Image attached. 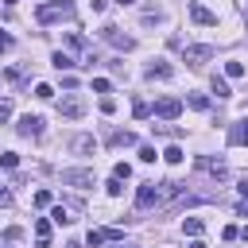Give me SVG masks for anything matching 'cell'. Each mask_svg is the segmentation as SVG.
<instances>
[{
  "label": "cell",
  "instance_id": "obj_34",
  "mask_svg": "<svg viewBox=\"0 0 248 248\" xmlns=\"http://www.w3.org/2000/svg\"><path fill=\"white\" fill-rule=\"evenodd\" d=\"M8 50H12V35H8V31H0V54H8Z\"/></svg>",
  "mask_w": 248,
  "mask_h": 248
},
{
  "label": "cell",
  "instance_id": "obj_16",
  "mask_svg": "<svg viewBox=\"0 0 248 248\" xmlns=\"http://www.w3.org/2000/svg\"><path fill=\"white\" fill-rule=\"evenodd\" d=\"M93 147H97L93 136H74V140H70V151H78V155H89Z\"/></svg>",
  "mask_w": 248,
  "mask_h": 248
},
{
  "label": "cell",
  "instance_id": "obj_18",
  "mask_svg": "<svg viewBox=\"0 0 248 248\" xmlns=\"http://www.w3.org/2000/svg\"><path fill=\"white\" fill-rule=\"evenodd\" d=\"M108 143H112V147H136V132H112Z\"/></svg>",
  "mask_w": 248,
  "mask_h": 248
},
{
  "label": "cell",
  "instance_id": "obj_2",
  "mask_svg": "<svg viewBox=\"0 0 248 248\" xmlns=\"http://www.w3.org/2000/svg\"><path fill=\"white\" fill-rule=\"evenodd\" d=\"M81 198H62L54 209H50V217H54V225H74L78 217H81Z\"/></svg>",
  "mask_w": 248,
  "mask_h": 248
},
{
  "label": "cell",
  "instance_id": "obj_23",
  "mask_svg": "<svg viewBox=\"0 0 248 248\" xmlns=\"http://www.w3.org/2000/svg\"><path fill=\"white\" fill-rule=\"evenodd\" d=\"M0 167L16 170V167H19V155H16V151H0Z\"/></svg>",
  "mask_w": 248,
  "mask_h": 248
},
{
  "label": "cell",
  "instance_id": "obj_24",
  "mask_svg": "<svg viewBox=\"0 0 248 248\" xmlns=\"http://www.w3.org/2000/svg\"><path fill=\"white\" fill-rule=\"evenodd\" d=\"M132 116H136V120L151 116V105H147V101H136V105H132Z\"/></svg>",
  "mask_w": 248,
  "mask_h": 248
},
{
  "label": "cell",
  "instance_id": "obj_31",
  "mask_svg": "<svg viewBox=\"0 0 248 248\" xmlns=\"http://www.w3.org/2000/svg\"><path fill=\"white\" fill-rule=\"evenodd\" d=\"M140 159H143V163H155V147L143 143V147H140Z\"/></svg>",
  "mask_w": 248,
  "mask_h": 248
},
{
  "label": "cell",
  "instance_id": "obj_43",
  "mask_svg": "<svg viewBox=\"0 0 248 248\" xmlns=\"http://www.w3.org/2000/svg\"><path fill=\"white\" fill-rule=\"evenodd\" d=\"M240 194H248V178H244V186H240Z\"/></svg>",
  "mask_w": 248,
  "mask_h": 248
},
{
  "label": "cell",
  "instance_id": "obj_30",
  "mask_svg": "<svg viewBox=\"0 0 248 248\" xmlns=\"http://www.w3.org/2000/svg\"><path fill=\"white\" fill-rule=\"evenodd\" d=\"M101 112L112 116V112H116V101H112V97H101Z\"/></svg>",
  "mask_w": 248,
  "mask_h": 248
},
{
  "label": "cell",
  "instance_id": "obj_1",
  "mask_svg": "<svg viewBox=\"0 0 248 248\" xmlns=\"http://www.w3.org/2000/svg\"><path fill=\"white\" fill-rule=\"evenodd\" d=\"M74 16V4L70 0H46V4H39L35 8V19L46 27V23H54V19H70Z\"/></svg>",
  "mask_w": 248,
  "mask_h": 248
},
{
  "label": "cell",
  "instance_id": "obj_27",
  "mask_svg": "<svg viewBox=\"0 0 248 248\" xmlns=\"http://www.w3.org/2000/svg\"><path fill=\"white\" fill-rule=\"evenodd\" d=\"M66 43H70L74 50H81V46H85V35H81V31H70V35H66Z\"/></svg>",
  "mask_w": 248,
  "mask_h": 248
},
{
  "label": "cell",
  "instance_id": "obj_26",
  "mask_svg": "<svg viewBox=\"0 0 248 248\" xmlns=\"http://www.w3.org/2000/svg\"><path fill=\"white\" fill-rule=\"evenodd\" d=\"M35 205H39V209L54 205V194H50V190H39V194H35Z\"/></svg>",
  "mask_w": 248,
  "mask_h": 248
},
{
  "label": "cell",
  "instance_id": "obj_17",
  "mask_svg": "<svg viewBox=\"0 0 248 248\" xmlns=\"http://www.w3.org/2000/svg\"><path fill=\"white\" fill-rule=\"evenodd\" d=\"M182 232H186V236H194V240H198V236H202V232H205V221H202V217H186V221H182Z\"/></svg>",
  "mask_w": 248,
  "mask_h": 248
},
{
  "label": "cell",
  "instance_id": "obj_41",
  "mask_svg": "<svg viewBox=\"0 0 248 248\" xmlns=\"http://www.w3.org/2000/svg\"><path fill=\"white\" fill-rule=\"evenodd\" d=\"M240 236H244V240H248V225H244V229H240Z\"/></svg>",
  "mask_w": 248,
  "mask_h": 248
},
{
  "label": "cell",
  "instance_id": "obj_25",
  "mask_svg": "<svg viewBox=\"0 0 248 248\" xmlns=\"http://www.w3.org/2000/svg\"><path fill=\"white\" fill-rule=\"evenodd\" d=\"M112 178L128 182V178H132V167H128V163H116V167H112Z\"/></svg>",
  "mask_w": 248,
  "mask_h": 248
},
{
  "label": "cell",
  "instance_id": "obj_12",
  "mask_svg": "<svg viewBox=\"0 0 248 248\" xmlns=\"http://www.w3.org/2000/svg\"><path fill=\"white\" fill-rule=\"evenodd\" d=\"M143 74H147V81H167V78L174 74V66H170V62H163V58H155Z\"/></svg>",
  "mask_w": 248,
  "mask_h": 248
},
{
  "label": "cell",
  "instance_id": "obj_21",
  "mask_svg": "<svg viewBox=\"0 0 248 248\" xmlns=\"http://www.w3.org/2000/svg\"><path fill=\"white\" fill-rule=\"evenodd\" d=\"M163 159H167V163H170V167H178V163H182V159H186V151H182V147H178V143H170V147H167V151H163Z\"/></svg>",
  "mask_w": 248,
  "mask_h": 248
},
{
  "label": "cell",
  "instance_id": "obj_39",
  "mask_svg": "<svg viewBox=\"0 0 248 248\" xmlns=\"http://www.w3.org/2000/svg\"><path fill=\"white\" fill-rule=\"evenodd\" d=\"M0 205H12V194H8L4 186H0Z\"/></svg>",
  "mask_w": 248,
  "mask_h": 248
},
{
  "label": "cell",
  "instance_id": "obj_19",
  "mask_svg": "<svg viewBox=\"0 0 248 248\" xmlns=\"http://www.w3.org/2000/svg\"><path fill=\"white\" fill-rule=\"evenodd\" d=\"M50 62H54V70H74V66H78L66 50H54V54H50Z\"/></svg>",
  "mask_w": 248,
  "mask_h": 248
},
{
  "label": "cell",
  "instance_id": "obj_7",
  "mask_svg": "<svg viewBox=\"0 0 248 248\" xmlns=\"http://www.w3.org/2000/svg\"><path fill=\"white\" fill-rule=\"evenodd\" d=\"M151 112H155L159 120H178V112H182V101H178V97H159Z\"/></svg>",
  "mask_w": 248,
  "mask_h": 248
},
{
  "label": "cell",
  "instance_id": "obj_3",
  "mask_svg": "<svg viewBox=\"0 0 248 248\" xmlns=\"http://www.w3.org/2000/svg\"><path fill=\"white\" fill-rule=\"evenodd\" d=\"M194 170H198V174H209V178H213V186L229 178V167H225V159H209V155H198V159H194Z\"/></svg>",
  "mask_w": 248,
  "mask_h": 248
},
{
  "label": "cell",
  "instance_id": "obj_14",
  "mask_svg": "<svg viewBox=\"0 0 248 248\" xmlns=\"http://www.w3.org/2000/svg\"><path fill=\"white\" fill-rule=\"evenodd\" d=\"M39 132H43V116L27 112V116L19 120V136H39Z\"/></svg>",
  "mask_w": 248,
  "mask_h": 248
},
{
  "label": "cell",
  "instance_id": "obj_5",
  "mask_svg": "<svg viewBox=\"0 0 248 248\" xmlns=\"http://www.w3.org/2000/svg\"><path fill=\"white\" fill-rule=\"evenodd\" d=\"M62 186H78V190H85V186H97V178H93L89 167H70V170H62Z\"/></svg>",
  "mask_w": 248,
  "mask_h": 248
},
{
  "label": "cell",
  "instance_id": "obj_38",
  "mask_svg": "<svg viewBox=\"0 0 248 248\" xmlns=\"http://www.w3.org/2000/svg\"><path fill=\"white\" fill-rule=\"evenodd\" d=\"M19 236H23V232H19V229H8V232H4V240H8V244H16V240H19Z\"/></svg>",
  "mask_w": 248,
  "mask_h": 248
},
{
  "label": "cell",
  "instance_id": "obj_10",
  "mask_svg": "<svg viewBox=\"0 0 248 248\" xmlns=\"http://www.w3.org/2000/svg\"><path fill=\"white\" fill-rule=\"evenodd\" d=\"M81 112H85V101H81V97H74V93H70V97H62V101H58V116L78 120Z\"/></svg>",
  "mask_w": 248,
  "mask_h": 248
},
{
  "label": "cell",
  "instance_id": "obj_13",
  "mask_svg": "<svg viewBox=\"0 0 248 248\" xmlns=\"http://www.w3.org/2000/svg\"><path fill=\"white\" fill-rule=\"evenodd\" d=\"M229 143H232V147H244V143H248V120L229 124Z\"/></svg>",
  "mask_w": 248,
  "mask_h": 248
},
{
  "label": "cell",
  "instance_id": "obj_20",
  "mask_svg": "<svg viewBox=\"0 0 248 248\" xmlns=\"http://www.w3.org/2000/svg\"><path fill=\"white\" fill-rule=\"evenodd\" d=\"M186 105L198 108V112H209V97L205 93H186Z\"/></svg>",
  "mask_w": 248,
  "mask_h": 248
},
{
  "label": "cell",
  "instance_id": "obj_29",
  "mask_svg": "<svg viewBox=\"0 0 248 248\" xmlns=\"http://www.w3.org/2000/svg\"><path fill=\"white\" fill-rule=\"evenodd\" d=\"M225 74H229V78H244V62H229Z\"/></svg>",
  "mask_w": 248,
  "mask_h": 248
},
{
  "label": "cell",
  "instance_id": "obj_6",
  "mask_svg": "<svg viewBox=\"0 0 248 248\" xmlns=\"http://www.w3.org/2000/svg\"><path fill=\"white\" fill-rule=\"evenodd\" d=\"M101 39H105V43H112L116 50H132V46H136V39H132V35H124L120 27H112V23H105V27H101Z\"/></svg>",
  "mask_w": 248,
  "mask_h": 248
},
{
  "label": "cell",
  "instance_id": "obj_8",
  "mask_svg": "<svg viewBox=\"0 0 248 248\" xmlns=\"http://www.w3.org/2000/svg\"><path fill=\"white\" fill-rule=\"evenodd\" d=\"M136 205H140V209H151V205H163V198H159V182H143V186L136 190Z\"/></svg>",
  "mask_w": 248,
  "mask_h": 248
},
{
  "label": "cell",
  "instance_id": "obj_9",
  "mask_svg": "<svg viewBox=\"0 0 248 248\" xmlns=\"http://www.w3.org/2000/svg\"><path fill=\"white\" fill-rule=\"evenodd\" d=\"M186 12H190V19H194L198 27H217V16H213V12L205 8V4H198V0H190V8H186Z\"/></svg>",
  "mask_w": 248,
  "mask_h": 248
},
{
  "label": "cell",
  "instance_id": "obj_15",
  "mask_svg": "<svg viewBox=\"0 0 248 248\" xmlns=\"http://www.w3.org/2000/svg\"><path fill=\"white\" fill-rule=\"evenodd\" d=\"M35 244L39 248H50V221L46 217H35Z\"/></svg>",
  "mask_w": 248,
  "mask_h": 248
},
{
  "label": "cell",
  "instance_id": "obj_35",
  "mask_svg": "<svg viewBox=\"0 0 248 248\" xmlns=\"http://www.w3.org/2000/svg\"><path fill=\"white\" fill-rule=\"evenodd\" d=\"M93 93H108V81L105 78H93Z\"/></svg>",
  "mask_w": 248,
  "mask_h": 248
},
{
  "label": "cell",
  "instance_id": "obj_32",
  "mask_svg": "<svg viewBox=\"0 0 248 248\" xmlns=\"http://www.w3.org/2000/svg\"><path fill=\"white\" fill-rule=\"evenodd\" d=\"M108 194L120 198V194H124V182H120V178H108Z\"/></svg>",
  "mask_w": 248,
  "mask_h": 248
},
{
  "label": "cell",
  "instance_id": "obj_11",
  "mask_svg": "<svg viewBox=\"0 0 248 248\" xmlns=\"http://www.w3.org/2000/svg\"><path fill=\"white\" fill-rule=\"evenodd\" d=\"M89 248H101V244H108V240H124V232L120 229H89Z\"/></svg>",
  "mask_w": 248,
  "mask_h": 248
},
{
  "label": "cell",
  "instance_id": "obj_22",
  "mask_svg": "<svg viewBox=\"0 0 248 248\" xmlns=\"http://www.w3.org/2000/svg\"><path fill=\"white\" fill-rule=\"evenodd\" d=\"M209 85H213V93H217L221 101H225V97H232V89H229V81H225V78H217V74H213V81H209Z\"/></svg>",
  "mask_w": 248,
  "mask_h": 248
},
{
  "label": "cell",
  "instance_id": "obj_28",
  "mask_svg": "<svg viewBox=\"0 0 248 248\" xmlns=\"http://www.w3.org/2000/svg\"><path fill=\"white\" fill-rule=\"evenodd\" d=\"M35 97H39V101H50V97H54V89H50L46 81H39V85H35Z\"/></svg>",
  "mask_w": 248,
  "mask_h": 248
},
{
  "label": "cell",
  "instance_id": "obj_37",
  "mask_svg": "<svg viewBox=\"0 0 248 248\" xmlns=\"http://www.w3.org/2000/svg\"><path fill=\"white\" fill-rule=\"evenodd\" d=\"M236 213H240V217H248V194H240V202H236Z\"/></svg>",
  "mask_w": 248,
  "mask_h": 248
},
{
  "label": "cell",
  "instance_id": "obj_42",
  "mask_svg": "<svg viewBox=\"0 0 248 248\" xmlns=\"http://www.w3.org/2000/svg\"><path fill=\"white\" fill-rule=\"evenodd\" d=\"M116 4H120V8H124V4H136V0H116Z\"/></svg>",
  "mask_w": 248,
  "mask_h": 248
},
{
  "label": "cell",
  "instance_id": "obj_36",
  "mask_svg": "<svg viewBox=\"0 0 248 248\" xmlns=\"http://www.w3.org/2000/svg\"><path fill=\"white\" fill-rule=\"evenodd\" d=\"M8 116H12V101H0V124H4Z\"/></svg>",
  "mask_w": 248,
  "mask_h": 248
},
{
  "label": "cell",
  "instance_id": "obj_40",
  "mask_svg": "<svg viewBox=\"0 0 248 248\" xmlns=\"http://www.w3.org/2000/svg\"><path fill=\"white\" fill-rule=\"evenodd\" d=\"M190 248H205V244H202V236H198V240H194V244H190Z\"/></svg>",
  "mask_w": 248,
  "mask_h": 248
},
{
  "label": "cell",
  "instance_id": "obj_4",
  "mask_svg": "<svg viewBox=\"0 0 248 248\" xmlns=\"http://www.w3.org/2000/svg\"><path fill=\"white\" fill-rule=\"evenodd\" d=\"M209 58H213V46H209V43H194V46L182 50V62H186L190 70H202Z\"/></svg>",
  "mask_w": 248,
  "mask_h": 248
},
{
  "label": "cell",
  "instance_id": "obj_33",
  "mask_svg": "<svg viewBox=\"0 0 248 248\" xmlns=\"http://www.w3.org/2000/svg\"><path fill=\"white\" fill-rule=\"evenodd\" d=\"M221 236H225V240H236V236H240V229H236V225H225V229H221Z\"/></svg>",
  "mask_w": 248,
  "mask_h": 248
}]
</instances>
